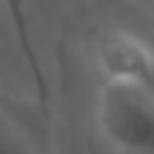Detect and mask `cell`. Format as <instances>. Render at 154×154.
Returning <instances> with one entry per match:
<instances>
[{
  "mask_svg": "<svg viewBox=\"0 0 154 154\" xmlns=\"http://www.w3.org/2000/svg\"><path fill=\"white\" fill-rule=\"evenodd\" d=\"M94 65L99 77H135L152 79V51L125 29H113L96 41Z\"/></svg>",
  "mask_w": 154,
  "mask_h": 154,
  "instance_id": "7a4b0ae2",
  "label": "cell"
},
{
  "mask_svg": "<svg viewBox=\"0 0 154 154\" xmlns=\"http://www.w3.org/2000/svg\"><path fill=\"white\" fill-rule=\"evenodd\" d=\"M5 5V12H7V19H10V26L14 31V38H17V46L26 60V70H29V77H31V84H34V91H36V101L43 111V116H48V101H51V91H48V79H46V72L41 67V60H38V53L34 48V38H31V24H29V0H0Z\"/></svg>",
  "mask_w": 154,
  "mask_h": 154,
  "instance_id": "3957f363",
  "label": "cell"
},
{
  "mask_svg": "<svg viewBox=\"0 0 154 154\" xmlns=\"http://www.w3.org/2000/svg\"><path fill=\"white\" fill-rule=\"evenodd\" d=\"M0 154H38L24 130H19L7 116H0Z\"/></svg>",
  "mask_w": 154,
  "mask_h": 154,
  "instance_id": "277c9868",
  "label": "cell"
},
{
  "mask_svg": "<svg viewBox=\"0 0 154 154\" xmlns=\"http://www.w3.org/2000/svg\"><path fill=\"white\" fill-rule=\"evenodd\" d=\"M91 130L96 154H152L154 149L152 79L99 77Z\"/></svg>",
  "mask_w": 154,
  "mask_h": 154,
  "instance_id": "6da1fadb",
  "label": "cell"
}]
</instances>
